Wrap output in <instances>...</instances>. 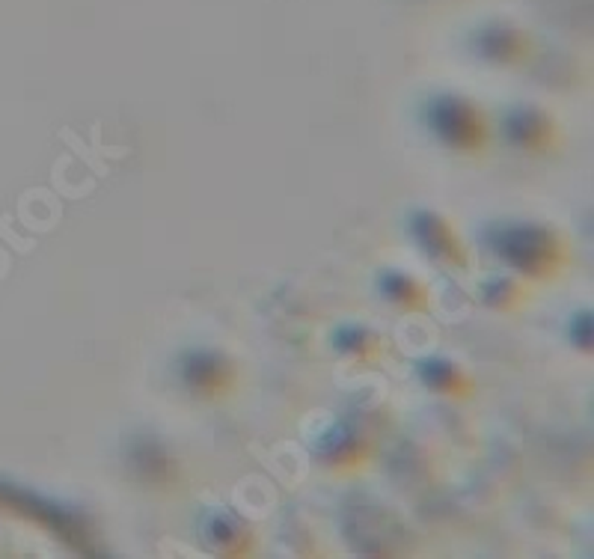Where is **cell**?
Segmentation results:
<instances>
[{
    "instance_id": "1",
    "label": "cell",
    "mask_w": 594,
    "mask_h": 559,
    "mask_svg": "<svg viewBox=\"0 0 594 559\" xmlns=\"http://www.w3.org/2000/svg\"><path fill=\"white\" fill-rule=\"evenodd\" d=\"M488 241L502 262L520 268L526 274L541 271L553 259V248H556L553 239L544 229L518 227V223H511V227H493L488 232Z\"/></svg>"
},
{
    "instance_id": "2",
    "label": "cell",
    "mask_w": 594,
    "mask_h": 559,
    "mask_svg": "<svg viewBox=\"0 0 594 559\" xmlns=\"http://www.w3.org/2000/svg\"><path fill=\"white\" fill-rule=\"evenodd\" d=\"M425 122L446 147H473L478 137L473 110L458 98H434L431 105H425Z\"/></svg>"
},
{
    "instance_id": "3",
    "label": "cell",
    "mask_w": 594,
    "mask_h": 559,
    "mask_svg": "<svg viewBox=\"0 0 594 559\" xmlns=\"http://www.w3.org/2000/svg\"><path fill=\"white\" fill-rule=\"evenodd\" d=\"M178 375L190 390H211L223 381L227 375V361L215 351H206V349H194L182 354L178 361Z\"/></svg>"
},
{
    "instance_id": "4",
    "label": "cell",
    "mask_w": 594,
    "mask_h": 559,
    "mask_svg": "<svg viewBox=\"0 0 594 559\" xmlns=\"http://www.w3.org/2000/svg\"><path fill=\"white\" fill-rule=\"evenodd\" d=\"M410 232H413V239H417L422 248L428 253H434V256L449 250V241H446V232L440 227V220H437L434 215H428V211H419V215L413 218Z\"/></svg>"
},
{
    "instance_id": "5",
    "label": "cell",
    "mask_w": 594,
    "mask_h": 559,
    "mask_svg": "<svg viewBox=\"0 0 594 559\" xmlns=\"http://www.w3.org/2000/svg\"><path fill=\"white\" fill-rule=\"evenodd\" d=\"M535 134H538V117L532 114V110L518 107L506 117V137L514 143V147H526V143H532Z\"/></svg>"
},
{
    "instance_id": "6",
    "label": "cell",
    "mask_w": 594,
    "mask_h": 559,
    "mask_svg": "<svg viewBox=\"0 0 594 559\" xmlns=\"http://www.w3.org/2000/svg\"><path fill=\"white\" fill-rule=\"evenodd\" d=\"M203 530H206V539L211 544H220V547H229L235 539H238V527H235V521L229 515H223V512H211V515H206Z\"/></svg>"
},
{
    "instance_id": "7",
    "label": "cell",
    "mask_w": 594,
    "mask_h": 559,
    "mask_svg": "<svg viewBox=\"0 0 594 559\" xmlns=\"http://www.w3.org/2000/svg\"><path fill=\"white\" fill-rule=\"evenodd\" d=\"M419 378H422V384H428L434 390H449L455 381H458V375H455V369L449 361H422L419 363Z\"/></svg>"
},
{
    "instance_id": "8",
    "label": "cell",
    "mask_w": 594,
    "mask_h": 559,
    "mask_svg": "<svg viewBox=\"0 0 594 559\" xmlns=\"http://www.w3.org/2000/svg\"><path fill=\"white\" fill-rule=\"evenodd\" d=\"M380 292H384L387 298H413L417 295V289H413V283L405 277V274H398V271H387L384 277H380Z\"/></svg>"
},
{
    "instance_id": "9",
    "label": "cell",
    "mask_w": 594,
    "mask_h": 559,
    "mask_svg": "<svg viewBox=\"0 0 594 559\" xmlns=\"http://www.w3.org/2000/svg\"><path fill=\"white\" fill-rule=\"evenodd\" d=\"M368 342V333L357 324H345V328L336 330V349L339 351H354V349H363Z\"/></svg>"
},
{
    "instance_id": "10",
    "label": "cell",
    "mask_w": 594,
    "mask_h": 559,
    "mask_svg": "<svg viewBox=\"0 0 594 559\" xmlns=\"http://www.w3.org/2000/svg\"><path fill=\"white\" fill-rule=\"evenodd\" d=\"M570 337H574V342L582 345V349H589L591 345V316L589 312H582V316L574 319V324H570Z\"/></svg>"
}]
</instances>
